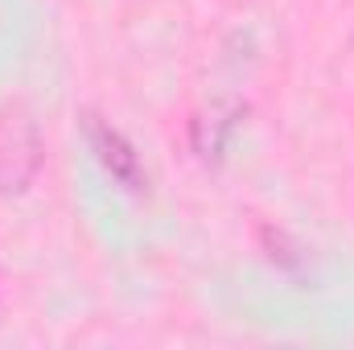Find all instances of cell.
I'll use <instances>...</instances> for the list:
<instances>
[{"label": "cell", "instance_id": "3957f363", "mask_svg": "<svg viewBox=\"0 0 354 350\" xmlns=\"http://www.w3.org/2000/svg\"><path fill=\"white\" fill-rule=\"evenodd\" d=\"M235 116H239V107H210V111H202L194 120V149L202 157H218L223 145H227V132L235 128Z\"/></svg>", "mask_w": 354, "mask_h": 350}, {"label": "cell", "instance_id": "6da1fadb", "mask_svg": "<svg viewBox=\"0 0 354 350\" xmlns=\"http://www.w3.org/2000/svg\"><path fill=\"white\" fill-rule=\"evenodd\" d=\"M41 169V132L25 103L0 107V194H25Z\"/></svg>", "mask_w": 354, "mask_h": 350}, {"label": "cell", "instance_id": "7a4b0ae2", "mask_svg": "<svg viewBox=\"0 0 354 350\" xmlns=\"http://www.w3.org/2000/svg\"><path fill=\"white\" fill-rule=\"evenodd\" d=\"M87 140L91 149H95V157H99V165L107 169V174L115 177L120 185H128V190H145V169H140V157H136V149L111 128V124H103L99 116H87Z\"/></svg>", "mask_w": 354, "mask_h": 350}]
</instances>
